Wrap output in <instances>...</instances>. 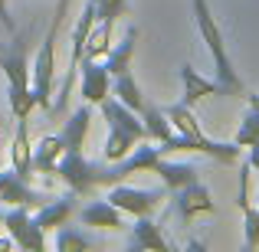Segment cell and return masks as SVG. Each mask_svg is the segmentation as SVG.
Instances as JSON below:
<instances>
[{
	"label": "cell",
	"mask_w": 259,
	"mask_h": 252,
	"mask_svg": "<svg viewBox=\"0 0 259 252\" xmlns=\"http://www.w3.org/2000/svg\"><path fill=\"white\" fill-rule=\"evenodd\" d=\"M82 98L89 105H99L102 98L112 95V76H108L102 59H82Z\"/></svg>",
	"instance_id": "obj_10"
},
{
	"label": "cell",
	"mask_w": 259,
	"mask_h": 252,
	"mask_svg": "<svg viewBox=\"0 0 259 252\" xmlns=\"http://www.w3.org/2000/svg\"><path fill=\"white\" fill-rule=\"evenodd\" d=\"M151 174H158L167 190H181V187H187V183H194L200 170L190 164V161H167L164 154H161V158L154 161Z\"/></svg>",
	"instance_id": "obj_15"
},
{
	"label": "cell",
	"mask_w": 259,
	"mask_h": 252,
	"mask_svg": "<svg viewBox=\"0 0 259 252\" xmlns=\"http://www.w3.org/2000/svg\"><path fill=\"white\" fill-rule=\"evenodd\" d=\"M246 105H249V108H256V112H259V92H249V95H246Z\"/></svg>",
	"instance_id": "obj_33"
},
{
	"label": "cell",
	"mask_w": 259,
	"mask_h": 252,
	"mask_svg": "<svg viewBox=\"0 0 259 252\" xmlns=\"http://www.w3.org/2000/svg\"><path fill=\"white\" fill-rule=\"evenodd\" d=\"M10 170L26 183L36 174L33 170V147H30V118H17V134H13L10 144Z\"/></svg>",
	"instance_id": "obj_11"
},
{
	"label": "cell",
	"mask_w": 259,
	"mask_h": 252,
	"mask_svg": "<svg viewBox=\"0 0 259 252\" xmlns=\"http://www.w3.org/2000/svg\"><path fill=\"white\" fill-rule=\"evenodd\" d=\"M135 43H138V26H128L125 30V36L118 39V43L108 49V56L102 59L105 63V69H108V76H121V72H132V56H135Z\"/></svg>",
	"instance_id": "obj_16"
},
{
	"label": "cell",
	"mask_w": 259,
	"mask_h": 252,
	"mask_svg": "<svg viewBox=\"0 0 259 252\" xmlns=\"http://www.w3.org/2000/svg\"><path fill=\"white\" fill-rule=\"evenodd\" d=\"M4 226H7V233L13 236V242H17L20 249H26V252H43L46 249V233L39 229V223L30 216L26 207H10L7 210Z\"/></svg>",
	"instance_id": "obj_6"
},
{
	"label": "cell",
	"mask_w": 259,
	"mask_h": 252,
	"mask_svg": "<svg viewBox=\"0 0 259 252\" xmlns=\"http://www.w3.org/2000/svg\"><path fill=\"white\" fill-rule=\"evenodd\" d=\"M243 210V226H246V239H243V246L246 249H256L259 246V207H253V203H246Z\"/></svg>",
	"instance_id": "obj_29"
},
{
	"label": "cell",
	"mask_w": 259,
	"mask_h": 252,
	"mask_svg": "<svg viewBox=\"0 0 259 252\" xmlns=\"http://www.w3.org/2000/svg\"><path fill=\"white\" fill-rule=\"evenodd\" d=\"M89 128H92V105L85 102L82 108H76V112L69 115L66 128L59 131L66 151H82V147H85V138H89Z\"/></svg>",
	"instance_id": "obj_18"
},
{
	"label": "cell",
	"mask_w": 259,
	"mask_h": 252,
	"mask_svg": "<svg viewBox=\"0 0 259 252\" xmlns=\"http://www.w3.org/2000/svg\"><path fill=\"white\" fill-rule=\"evenodd\" d=\"M72 213H76V193L69 190V193H63V196H50L43 207H36L33 220L39 223V229H43V233H50V229L66 226Z\"/></svg>",
	"instance_id": "obj_12"
},
{
	"label": "cell",
	"mask_w": 259,
	"mask_h": 252,
	"mask_svg": "<svg viewBox=\"0 0 259 252\" xmlns=\"http://www.w3.org/2000/svg\"><path fill=\"white\" fill-rule=\"evenodd\" d=\"M0 23H4V30L10 33H17V23H13V17H10V4H7V0H0Z\"/></svg>",
	"instance_id": "obj_30"
},
{
	"label": "cell",
	"mask_w": 259,
	"mask_h": 252,
	"mask_svg": "<svg viewBox=\"0 0 259 252\" xmlns=\"http://www.w3.org/2000/svg\"><path fill=\"white\" fill-rule=\"evenodd\" d=\"M112 95L121 102V105H128L132 112H138L141 115V108H145V92H141V85L135 82V76L132 72H121V76H115V82H112Z\"/></svg>",
	"instance_id": "obj_20"
},
{
	"label": "cell",
	"mask_w": 259,
	"mask_h": 252,
	"mask_svg": "<svg viewBox=\"0 0 259 252\" xmlns=\"http://www.w3.org/2000/svg\"><path fill=\"white\" fill-rule=\"evenodd\" d=\"M112 207H118L128 216H151L154 210L164 203V190H141V187H125V183H112L105 196Z\"/></svg>",
	"instance_id": "obj_5"
},
{
	"label": "cell",
	"mask_w": 259,
	"mask_h": 252,
	"mask_svg": "<svg viewBox=\"0 0 259 252\" xmlns=\"http://www.w3.org/2000/svg\"><path fill=\"white\" fill-rule=\"evenodd\" d=\"M56 177L76 196H89L95 187H108V167L92 164L82 151H66L59 167H56Z\"/></svg>",
	"instance_id": "obj_4"
},
{
	"label": "cell",
	"mask_w": 259,
	"mask_h": 252,
	"mask_svg": "<svg viewBox=\"0 0 259 252\" xmlns=\"http://www.w3.org/2000/svg\"><path fill=\"white\" fill-rule=\"evenodd\" d=\"M99 108H102V115H105L108 128H121V131L132 134L135 141H148V131H145V121H141V115H138V112H132L128 105H121L115 95L102 98V102H99Z\"/></svg>",
	"instance_id": "obj_7"
},
{
	"label": "cell",
	"mask_w": 259,
	"mask_h": 252,
	"mask_svg": "<svg viewBox=\"0 0 259 252\" xmlns=\"http://www.w3.org/2000/svg\"><path fill=\"white\" fill-rule=\"evenodd\" d=\"M63 154H66V144H63L59 134H46V138H39L36 147H33V170H36V174H56Z\"/></svg>",
	"instance_id": "obj_19"
},
{
	"label": "cell",
	"mask_w": 259,
	"mask_h": 252,
	"mask_svg": "<svg viewBox=\"0 0 259 252\" xmlns=\"http://www.w3.org/2000/svg\"><path fill=\"white\" fill-rule=\"evenodd\" d=\"M10 246H17V242H13V236L7 233V236H0V252H7Z\"/></svg>",
	"instance_id": "obj_32"
},
{
	"label": "cell",
	"mask_w": 259,
	"mask_h": 252,
	"mask_svg": "<svg viewBox=\"0 0 259 252\" xmlns=\"http://www.w3.org/2000/svg\"><path fill=\"white\" fill-rule=\"evenodd\" d=\"M164 115H167V121L174 125L177 134H187V138H203V128H200V121H197V115L190 112V105H184V102L167 105Z\"/></svg>",
	"instance_id": "obj_22"
},
{
	"label": "cell",
	"mask_w": 259,
	"mask_h": 252,
	"mask_svg": "<svg viewBox=\"0 0 259 252\" xmlns=\"http://www.w3.org/2000/svg\"><path fill=\"white\" fill-rule=\"evenodd\" d=\"M7 102L13 118H30V112L36 108V92L33 85H7Z\"/></svg>",
	"instance_id": "obj_24"
},
{
	"label": "cell",
	"mask_w": 259,
	"mask_h": 252,
	"mask_svg": "<svg viewBox=\"0 0 259 252\" xmlns=\"http://www.w3.org/2000/svg\"><path fill=\"white\" fill-rule=\"evenodd\" d=\"M56 249H59V252H85V249H95V242L89 239V236L76 233V229H63V226H59V233H56Z\"/></svg>",
	"instance_id": "obj_27"
},
{
	"label": "cell",
	"mask_w": 259,
	"mask_h": 252,
	"mask_svg": "<svg viewBox=\"0 0 259 252\" xmlns=\"http://www.w3.org/2000/svg\"><path fill=\"white\" fill-rule=\"evenodd\" d=\"M128 246H132L135 252H167V249H171L167 239H164V233H161V226L151 220V216H138Z\"/></svg>",
	"instance_id": "obj_17"
},
{
	"label": "cell",
	"mask_w": 259,
	"mask_h": 252,
	"mask_svg": "<svg viewBox=\"0 0 259 252\" xmlns=\"http://www.w3.org/2000/svg\"><path fill=\"white\" fill-rule=\"evenodd\" d=\"M0 147H4V141H0Z\"/></svg>",
	"instance_id": "obj_35"
},
{
	"label": "cell",
	"mask_w": 259,
	"mask_h": 252,
	"mask_svg": "<svg viewBox=\"0 0 259 252\" xmlns=\"http://www.w3.org/2000/svg\"><path fill=\"white\" fill-rule=\"evenodd\" d=\"M0 69L7 85H30V59H26V39L13 33V43L0 49Z\"/></svg>",
	"instance_id": "obj_8"
},
{
	"label": "cell",
	"mask_w": 259,
	"mask_h": 252,
	"mask_svg": "<svg viewBox=\"0 0 259 252\" xmlns=\"http://www.w3.org/2000/svg\"><path fill=\"white\" fill-rule=\"evenodd\" d=\"M174 210L184 223H190L200 213H213V196H210V190L203 187L200 180H194V183H187V187L174 190Z\"/></svg>",
	"instance_id": "obj_9"
},
{
	"label": "cell",
	"mask_w": 259,
	"mask_h": 252,
	"mask_svg": "<svg viewBox=\"0 0 259 252\" xmlns=\"http://www.w3.org/2000/svg\"><path fill=\"white\" fill-rule=\"evenodd\" d=\"M135 144H138V141H135L132 134H125L121 128H108V138H105V144H102V158H105L108 164H118V161H125L128 154L135 151Z\"/></svg>",
	"instance_id": "obj_23"
},
{
	"label": "cell",
	"mask_w": 259,
	"mask_h": 252,
	"mask_svg": "<svg viewBox=\"0 0 259 252\" xmlns=\"http://www.w3.org/2000/svg\"><path fill=\"white\" fill-rule=\"evenodd\" d=\"M112 30H115V23H95L92 33H89L82 59H105L108 49H112Z\"/></svg>",
	"instance_id": "obj_25"
},
{
	"label": "cell",
	"mask_w": 259,
	"mask_h": 252,
	"mask_svg": "<svg viewBox=\"0 0 259 252\" xmlns=\"http://www.w3.org/2000/svg\"><path fill=\"white\" fill-rule=\"evenodd\" d=\"M181 85H184V98L181 102H184V105H190V108H194L200 98H210V95H230L227 88L217 82V79H203L190 63L181 66Z\"/></svg>",
	"instance_id": "obj_13"
},
{
	"label": "cell",
	"mask_w": 259,
	"mask_h": 252,
	"mask_svg": "<svg viewBox=\"0 0 259 252\" xmlns=\"http://www.w3.org/2000/svg\"><path fill=\"white\" fill-rule=\"evenodd\" d=\"M190 7H194L197 33H200V39L207 43L210 59H213V79L227 88L230 95H243V79H240V72L233 69V59H230V53H227V39H223L220 23L213 20L210 0H190Z\"/></svg>",
	"instance_id": "obj_1"
},
{
	"label": "cell",
	"mask_w": 259,
	"mask_h": 252,
	"mask_svg": "<svg viewBox=\"0 0 259 252\" xmlns=\"http://www.w3.org/2000/svg\"><path fill=\"white\" fill-rule=\"evenodd\" d=\"M82 226H95V229H121L125 226V213L118 207H112L108 200H92L79 210Z\"/></svg>",
	"instance_id": "obj_14"
},
{
	"label": "cell",
	"mask_w": 259,
	"mask_h": 252,
	"mask_svg": "<svg viewBox=\"0 0 259 252\" xmlns=\"http://www.w3.org/2000/svg\"><path fill=\"white\" fill-rule=\"evenodd\" d=\"M233 141L240 147H249V144H256V141H259V112H256V108H246V115H243V121H240V128H236Z\"/></svg>",
	"instance_id": "obj_26"
},
{
	"label": "cell",
	"mask_w": 259,
	"mask_h": 252,
	"mask_svg": "<svg viewBox=\"0 0 259 252\" xmlns=\"http://www.w3.org/2000/svg\"><path fill=\"white\" fill-rule=\"evenodd\" d=\"M95 10H99V23H118L121 17H132L128 0H95Z\"/></svg>",
	"instance_id": "obj_28"
},
{
	"label": "cell",
	"mask_w": 259,
	"mask_h": 252,
	"mask_svg": "<svg viewBox=\"0 0 259 252\" xmlns=\"http://www.w3.org/2000/svg\"><path fill=\"white\" fill-rule=\"evenodd\" d=\"M99 23V10H95V0H85L82 13H79L76 26H72V53H69V69L63 76V85H59V98L50 105V115H63L66 105L72 98V88H76V79H79V66H82V56H85V43H89V33L92 26Z\"/></svg>",
	"instance_id": "obj_3"
},
{
	"label": "cell",
	"mask_w": 259,
	"mask_h": 252,
	"mask_svg": "<svg viewBox=\"0 0 259 252\" xmlns=\"http://www.w3.org/2000/svg\"><path fill=\"white\" fill-rule=\"evenodd\" d=\"M249 167H253V170H259V141H256V144H249Z\"/></svg>",
	"instance_id": "obj_31"
},
{
	"label": "cell",
	"mask_w": 259,
	"mask_h": 252,
	"mask_svg": "<svg viewBox=\"0 0 259 252\" xmlns=\"http://www.w3.org/2000/svg\"><path fill=\"white\" fill-rule=\"evenodd\" d=\"M66 10H69V0H59L56 4V13H53V23L46 30L43 43L36 49V59H33V92H36V105L50 112L53 105V85H56V39H59V30L66 23Z\"/></svg>",
	"instance_id": "obj_2"
},
{
	"label": "cell",
	"mask_w": 259,
	"mask_h": 252,
	"mask_svg": "<svg viewBox=\"0 0 259 252\" xmlns=\"http://www.w3.org/2000/svg\"><path fill=\"white\" fill-rule=\"evenodd\" d=\"M141 121H145V131H148V141H167L174 134V125L167 121L164 108L151 105V102H145V108H141Z\"/></svg>",
	"instance_id": "obj_21"
},
{
	"label": "cell",
	"mask_w": 259,
	"mask_h": 252,
	"mask_svg": "<svg viewBox=\"0 0 259 252\" xmlns=\"http://www.w3.org/2000/svg\"><path fill=\"white\" fill-rule=\"evenodd\" d=\"M0 223H4V213H0Z\"/></svg>",
	"instance_id": "obj_34"
},
{
	"label": "cell",
	"mask_w": 259,
	"mask_h": 252,
	"mask_svg": "<svg viewBox=\"0 0 259 252\" xmlns=\"http://www.w3.org/2000/svg\"><path fill=\"white\" fill-rule=\"evenodd\" d=\"M256 200H259V193H256Z\"/></svg>",
	"instance_id": "obj_36"
}]
</instances>
